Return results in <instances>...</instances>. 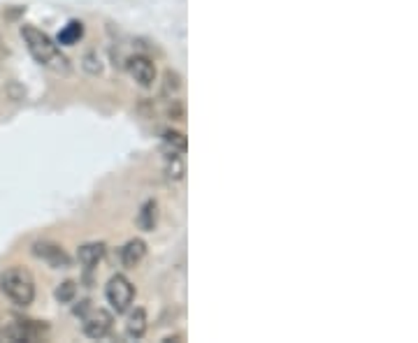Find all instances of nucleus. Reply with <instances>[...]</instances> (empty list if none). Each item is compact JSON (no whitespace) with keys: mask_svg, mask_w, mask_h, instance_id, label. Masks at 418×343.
<instances>
[{"mask_svg":"<svg viewBox=\"0 0 418 343\" xmlns=\"http://www.w3.org/2000/svg\"><path fill=\"white\" fill-rule=\"evenodd\" d=\"M21 35H24V42L31 56L45 68H52L56 72H68V58L61 54L59 45H54V40L49 38L47 33L38 31L35 26H24L21 28Z\"/></svg>","mask_w":418,"mask_h":343,"instance_id":"1","label":"nucleus"},{"mask_svg":"<svg viewBox=\"0 0 418 343\" xmlns=\"http://www.w3.org/2000/svg\"><path fill=\"white\" fill-rule=\"evenodd\" d=\"M0 290L3 295L17 306H28L35 299V281L28 269L24 267H10L0 276Z\"/></svg>","mask_w":418,"mask_h":343,"instance_id":"2","label":"nucleus"},{"mask_svg":"<svg viewBox=\"0 0 418 343\" xmlns=\"http://www.w3.org/2000/svg\"><path fill=\"white\" fill-rule=\"evenodd\" d=\"M105 297H107V304L112 306L114 313H126L128 309H131V304L135 299V288L124 274H117V276H112L110 283H107Z\"/></svg>","mask_w":418,"mask_h":343,"instance_id":"3","label":"nucleus"},{"mask_svg":"<svg viewBox=\"0 0 418 343\" xmlns=\"http://www.w3.org/2000/svg\"><path fill=\"white\" fill-rule=\"evenodd\" d=\"M112 313L105 311V309H91L89 313H84L82 318V327H84V334L89 339H103L107 337V332L112 330Z\"/></svg>","mask_w":418,"mask_h":343,"instance_id":"4","label":"nucleus"},{"mask_svg":"<svg viewBox=\"0 0 418 343\" xmlns=\"http://www.w3.org/2000/svg\"><path fill=\"white\" fill-rule=\"evenodd\" d=\"M128 72L142 89H151L156 82V65L147 56H133L128 58Z\"/></svg>","mask_w":418,"mask_h":343,"instance_id":"5","label":"nucleus"},{"mask_svg":"<svg viewBox=\"0 0 418 343\" xmlns=\"http://www.w3.org/2000/svg\"><path fill=\"white\" fill-rule=\"evenodd\" d=\"M33 253L38 255L40 260H45L47 265H52L56 269H63L68 267V255L66 251L59 246V244H52V242H38L33 246Z\"/></svg>","mask_w":418,"mask_h":343,"instance_id":"6","label":"nucleus"},{"mask_svg":"<svg viewBox=\"0 0 418 343\" xmlns=\"http://www.w3.org/2000/svg\"><path fill=\"white\" fill-rule=\"evenodd\" d=\"M147 255V244L142 239H131L124 248H121V262L126 267H138Z\"/></svg>","mask_w":418,"mask_h":343,"instance_id":"7","label":"nucleus"},{"mask_svg":"<svg viewBox=\"0 0 418 343\" xmlns=\"http://www.w3.org/2000/svg\"><path fill=\"white\" fill-rule=\"evenodd\" d=\"M165 172H168V177L175 179V181L182 179L184 172H186L184 153H179V151H165Z\"/></svg>","mask_w":418,"mask_h":343,"instance_id":"8","label":"nucleus"},{"mask_svg":"<svg viewBox=\"0 0 418 343\" xmlns=\"http://www.w3.org/2000/svg\"><path fill=\"white\" fill-rule=\"evenodd\" d=\"M144 332H147V313H144L142 309L131 311L128 323H126V334L131 339H142Z\"/></svg>","mask_w":418,"mask_h":343,"instance_id":"9","label":"nucleus"},{"mask_svg":"<svg viewBox=\"0 0 418 343\" xmlns=\"http://www.w3.org/2000/svg\"><path fill=\"white\" fill-rule=\"evenodd\" d=\"M103 255H105L103 244H84V246H79V251H77V258L84 267L98 265V262L103 260Z\"/></svg>","mask_w":418,"mask_h":343,"instance_id":"10","label":"nucleus"},{"mask_svg":"<svg viewBox=\"0 0 418 343\" xmlns=\"http://www.w3.org/2000/svg\"><path fill=\"white\" fill-rule=\"evenodd\" d=\"M82 35H84V26L79 24V21H70V24L59 33V45L70 47V45H75V42L82 40Z\"/></svg>","mask_w":418,"mask_h":343,"instance_id":"11","label":"nucleus"},{"mask_svg":"<svg viewBox=\"0 0 418 343\" xmlns=\"http://www.w3.org/2000/svg\"><path fill=\"white\" fill-rule=\"evenodd\" d=\"M156 218H158V207H156V202H147L142 207L140 211V216H138V225L142 230H154V225H156Z\"/></svg>","mask_w":418,"mask_h":343,"instance_id":"12","label":"nucleus"},{"mask_svg":"<svg viewBox=\"0 0 418 343\" xmlns=\"http://www.w3.org/2000/svg\"><path fill=\"white\" fill-rule=\"evenodd\" d=\"M163 142H165V151H179V153H186V137L182 133H175V130H170V133L163 135Z\"/></svg>","mask_w":418,"mask_h":343,"instance_id":"13","label":"nucleus"},{"mask_svg":"<svg viewBox=\"0 0 418 343\" xmlns=\"http://www.w3.org/2000/svg\"><path fill=\"white\" fill-rule=\"evenodd\" d=\"M75 295H77V286L72 281H66L63 286L56 288V299L63 302V304H70L72 299H75Z\"/></svg>","mask_w":418,"mask_h":343,"instance_id":"14","label":"nucleus"},{"mask_svg":"<svg viewBox=\"0 0 418 343\" xmlns=\"http://www.w3.org/2000/svg\"><path fill=\"white\" fill-rule=\"evenodd\" d=\"M179 82H182V79H179L177 72H170V70L165 72V93H170V91H179V86H182Z\"/></svg>","mask_w":418,"mask_h":343,"instance_id":"15","label":"nucleus"}]
</instances>
